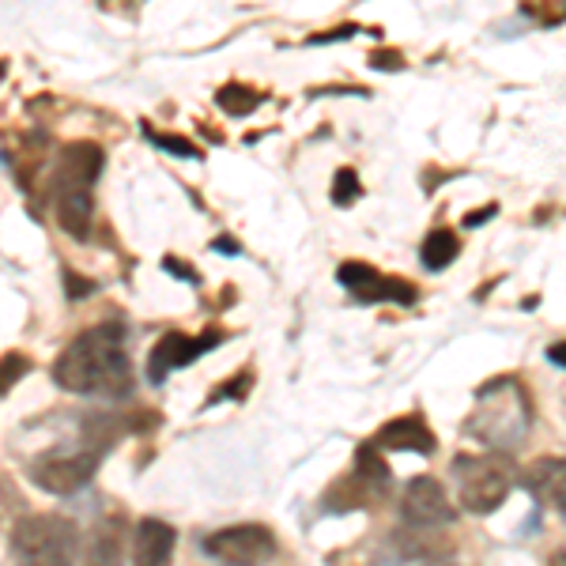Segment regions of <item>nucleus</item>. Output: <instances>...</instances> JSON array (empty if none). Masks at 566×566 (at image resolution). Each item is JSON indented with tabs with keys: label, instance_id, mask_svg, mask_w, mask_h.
<instances>
[{
	"label": "nucleus",
	"instance_id": "1",
	"mask_svg": "<svg viewBox=\"0 0 566 566\" xmlns=\"http://www.w3.org/2000/svg\"><path fill=\"white\" fill-rule=\"evenodd\" d=\"M53 381L69 392L84 397L122 400L133 392V367L125 355V336L117 325L87 328L84 336L69 344L53 363Z\"/></svg>",
	"mask_w": 566,
	"mask_h": 566
},
{
	"label": "nucleus",
	"instance_id": "2",
	"mask_svg": "<svg viewBox=\"0 0 566 566\" xmlns=\"http://www.w3.org/2000/svg\"><path fill=\"white\" fill-rule=\"evenodd\" d=\"M106 155L98 144L80 140L69 144L53 175V208H57L61 231L72 239H87L91 219H95V181L103 175Z\"/></svg>",
	"mask_w": 566,
	"mask_h": 566
},
{
	"label": "nucleus",
	"instance_id": "3",
	"mask_svg": "<svg viewBox=\"0 0 566 566\" xmlns=\"http://www.w3.org/2000/svg\"><path fill=\"white\" fill-rule=\"evenodd\" d=\"M12 555L20 566H72L80 528L65 514H31L12 528Z\"/></svg>",
	"mask_w": 566,
	"mask_h": 566
},
{
	"label": "nucleus",
	"instance_id": "4",
	"mask_svg": "<svg viewBox=\"0 0 566 566\" xmlns=\"http://www.w3.org/2000/svg\"><path fill=\"white\" fill-rule=\"evenodd\" d=\"M464 427H469L476 438H483V442L502 446V450L517 446L522 434L528 431V400H525L522 386L502 378L495 386L480 389V405Z\"/></svg>",
	"mask_w": 566,
	"mask_h": 566
},
{
	"label": "nucleus",
	"instance_id": "5",
	"mask_svg": "<svg viewBox=\"0 0 566 566\" xmlns=\"http://www.w3.org/2000/svg\"><path fill=\"white\" fill-rule=\"evenodd\" d=\"M453 476L461 483V502L469 514H495L510 495V464L502 458H472L461 453L453 461Z\"/></svg>",
	"mask_w": 566,
	"mask_h": 566
},
{
	"label": "nucleus",
	"instance_id": "6",
	"mask_svg": "<svg viewBox=\"0 0 566 566\" xmlns=\"http://www.w3.org/2000/svg\"><path fill=\"white\" fill-rule=\"evenodd\" d=\"M98 461H103V453H98L95 446H87V450H57V453L34 458L27 472H31V480L39 483L42 491H50V495H72V491L91 483V476L98 472Z\"/></svg>",
	"mask_w": 566,
	"mask_h": 566
},
{
	"label": "nucleus",
	"instance_id": "7",
	"mask_svg": "<svg viewBox=\"0 0 566 566\" xmlns=\"http://www.w3.org/2000/svg\"><path fill=\"white\" fill-rule=\"evenodd\" d=\"M205 552L219 566H264L276 559V536L264 525H231L208 536Z\"/></svg>",
	"mask_w": 566,
	"mask_h": 566
},
{
	"label": "nucleus",
	"instance_id": "8",
	"mask_svg": "<svg viewBox=\"0 0 566 566\" xmlns=\"http://www.w3.org/2000/svg\"><path fill=\"white\" fill-rule=\"evenodd\" d=\"M340 283L352 291L359 303H400V306H408V303H416V287L412 283H405V280H397V276H386V272H378V269H370V264H363V261H348V264H340Z\"/></svg>",
	"mask_w": 566,
	"mask_h": 566
},
{
	"label": "nucleus",
	"instance_id": "9",
	"mask_svg": "<svg viewBox=\"0 0 566 566\" xmlns=\"http://www.w3.org/2000/svg\"><path fill=\"white\" fill-rule=\"evenodd\" d=\"M400 514H405V522L416 525V528H438V525L453 522V502L438 480L416 476V480H408V488H405Z\"/></svg>",
	"mask_w": 566,
	"mask_h": 566
},
{
	"label": "nucleus",
	"instance_id": "10",
	"mask_svg": "<svg viewBox=\"0 0 566 566\" xmlns=\"http://www.w3.org/2000/svg\"><path fill=\"white\" fill-rule=\"evenodd\" d=\"M216 344H219V333H208L205 340H197V336H186V333H167L151 348V355H148V378L155 381V386H159L167 374L181 370L186 363H193L197 355L212 352Z\"/></svg>",
	"mask_w": 566,
	"mask_h": 566
},
{
	"label": "nucleus",
	"instance_id": "11",
	"mask_svg": "<svg viewBox=\"0 0 566 566\" xmlns=\"http://www.w3.org/2000/svg\"><path fill=\"white\" fill-rule=\"evenodd\" d=\"M178 533L175 525L159 522V517H144L133 533V566H170L175 559Z\"/></svg>",
	"mask_w": 566,
	"mask_h": 566
},
{
	"label": "nucleus",
	"instance_id": "12",
	"mask_svg": "<svg viewBox=\"0 0 566 566\" xmlns=\"http://www.w3.org/2000/svg\"><path fill=\"white\" fill-rule=\"evenodd\" d=\"M525 488L544 506L566 510V458H536L525 469Z\"/></svg>",
	"mask_w": 566,
	"mask_h": 566
},
{
	"label": "nucleus",
	"instance_id": "13",
	"mask_svg": "<svg viewBox=\"0 0 566 566\" xmlns=\"http://www.w3.org/2000/svg\"><path fill=\"white\" fill-rule=\"evenodd\" d=\"M374 446H381V450L434 453L438 450V438L431 434V427H427L419 416H400V419H389V423L381 427L378 438H374Z\"/></svg>",
	"mask_w": 566,
	"mask_h": 566
},
{
	"label": "nucleus",
	"instance_id": "14",
	"mask_svg": "<svg viewBox=\"0 0 566 566\" xmlns=\"http://www.w3.org/2000/svg\"><path fill=\"white\" fill-rule=\"evenodd\" d=\"M125 547V522L122 517H98L84 547V566H117Z\"/></svg>",
	"mask_w": 566,
	"mask_h": 566
},
{
	"label": "nucleus",
	"instance_id": "15",
	"mask_svg": "<svg viewBox=\"0 0 566 566\" xmlns=\"http://www.w3.org/2000/svg\"><path fill=\"white\" fill-rule=\"evenodd\" d=\"M419 258H423V264L431 272H442V269H450L453 261L461 258V242H458V234L453 231H446V227H438V231H431L423 239V250H419Z\"/></svg>",
	"mask_w": 566,
	"mask_h": 566
},
{
	"label": "nucleus",
	"instance_id": "16",
	"mask_svg": "<svg viewBox=\"0 0 566 566\" xmlns=\"http://www.w3.org/2000/svg\"><path fill=\"white\" fill-rule=\"evenodd\" d=\"M378 446H359V453H355V476L359 480H367L374 491H381V495H386L389 491V464L378 458Z\"/></svg>",
	"mask_w": 566,
	"mask_h": 566
},
{
	"label": "nucleus",
	"instance_id": "17",
	"mask_svg": "<svg viewBox=\"0 0 566 566\" xmlns=\"http://www.w3.org/2000/svg\"><path fill=\"white\" fill-rule=\"evenodd\" d=\"M216 103L223 114H231V117H245V114H253V109L261 106V95L253 87H242V84H227V87H219V95H216Z\"/></svg>",
	"mask_w": 566,
	"mask_h": 566
},
{
	"label": "nucleus",
	"instance_id": "18",
	"mask_svg": "<svg viewBox=\"0 0 566 566\" xmlns=\"http://www.w3.org/2000/svg\"><path fill=\"white\" fill-rule=\"evenodd\" d=\"M359 175L355 170H336V178H333V205H340V208H348V205H355L359 200Z\"/></svg>",
	"mask_w": 566,
	"mask_h": 566
},
{
	"label": "nucleus",
	"instance_id": "19",
	"mask_svg": "<svg viewBox=\"0 0 566 566\" xmlns=\"http://www.w3.org/2000/svg\"><path fill=\"white\" fill-rule=\"evenodd\" d=\"M522 12H525V15H533V20L547 23V27H555V23H563V20H566V0H563L559 8H555V0H528Z\"/></svg>",
	"mask_w": 566,
	"mask_h": 566
},
{
	"label": "nucleus",
	"instance_id": "20",
	"mask_svg": "<svg viewBox=\"0 0 566 566\" xmlns=\"http://www.w3.org/2000/svg\"><path fill=\"white\" fill-rule=\"evenodd\" d=\"M397 544H405V555H442L450 552L442 541H434V536H416V533H397Z\"/></svg>",
	"mask_w": 566,
	"mask_h": 566
},
{
	"label": "nucleus",
	"instance_id": "21",
	"mask_svg": "<svg viewBox=\"0 0 566 566\" xmlns=\"http://www.w3.org/2000/svg\"><path fill=\"white\" fill-rule=\"evenodd\" d=\"M151 140L159 144V148H170L175 155H181V159H193V155H200L197 144L181 140V136H159V133H151Z\"/></svg>",
	"mask_w": 566,
	"mask_h": 566
},
{
	"label": "nucleus",
	"instance_id": "22",
	"mask_svg": "<svg viewBox=\"0 0 566 566\" xmlns=\"http://www.w3.org/2000/svg\"><path fill=\"white\" fill-rule=\"evenodd\" d=\"M27 374V355H4V381H0V392L12 389V381H20Z\"/></svg>",
	"mask_w": 566,
	"mask_h": 566
},
{
	"label": "nucleus",
	"instance_id": "23",
	"mask_svg": "<svg viewBox=\"0 0 566 566\" xmlns=\"http://www.w3.org/2000/svg\"><path fill=\"white\" fill-rule=\"evenodd\" d=\"M547 359H552L555 367H563V370H566V340L552 344V348H547Z\"/></svg>",
	"mask_w": 566,
	"mask_h": 566
},
{
	"label": "nucleus",
	"instance_id": "24",
	"mask_svg": "<svg viewBox=\"0 0 566 566\" xmlns=\"http://www.w3.org/2000/svg\"><path fill=\"white\" fill-rule=\"evenodd\" d=\"M245 386H250V374H242V378H239V381H231V386L216 389V397H212V400H223L227 392H239V389H245Z\"/></svg>",
	"mask_w": 566,
	"mask_h": 566
},
{
	"label": "nucleus",
	"instance_id": "25",
	"mask_svg": "<svg viewBox=\"0 0 566 566\" xmlns=\"http://www.w3.org/2000/svg\"><path fill=\"white\" fill-rule=\"evenodd\" d=\"M87 291H91V283L76 280V276H72V272H69V295H87Z\"/></svg>",
	"mask_w": 566,
	"mask_h": 566
},
{
	"label": "nucleus",
	"instance_id": "26",
	"mask_svg": "<svg viewBox=\"0 0 566 566\" xmlns=\"http://www.w3.org/2000/svg\"><path fill=\"white\" fill-rule=\"evenodd\" d=\"M216 250H219V253H239V245H234L231 239H219V242H216Z\"/></svg>",
	"mask_w": 566,
	"mask_h": 566
},
{
	"label": "nucleus",
	"instance_id": "27",
	"mask_svg": "<svg viewBox=\"0 0 566 566\" xmlns=\"http://www.w3.org/2000/svg\"><path fill=\"white\" fill-rule=\"evenodd\" d=\"M547 566H566V547H559V552H555L552 559H547Z\"/></svg>",
	"mask_w": 566,
	"mask_h": 566
}]
</instances>
